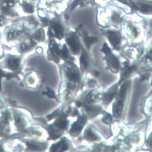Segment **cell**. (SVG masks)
<instances>
[{
    "label": "cell",
    "instance_id": "cell-8",
    "mask_svg": "<svg viewBox=\"0 0 152 152\" xmlns=\"http://www.w3.org/2000/svg\"><path fill=\"white\" fill-rule=\"evenodd\" d=\"M20 59L15 57L11 56L7 60V65L10 69L16 70L18 69L20 64Z\"/></svg>",
    "mask_w": 152,
    "mask_h": 152
},
{
    "label": "cell",
    "instance_id": "cell-7",
    "mask_svg": "<svg viewBox=\"0 0 152 152\" xmlns=\"http://www.w3.org/2000/svg\"><path fill=\"white\" fill-rule=\"evenodd\" d=\"M69 146L67 141L66 139H63L61 141L58 142L57 144H55L51 148L52 151H66Z\"/></svg>",
    "mask_w": 152,
    "mask_h": 152
},
{
    "label": "cell",
    "instance_id": "cell-20",
    "mask_svg": "<svg viewBox=\"0 0 152 152\" xmlns=\"http://www.w3.org/2000/svg\"><path fill=\"white\" fill-rule=\"evenodd\" d=\"M147 57L149 59L152 60V50L150 51V52H149V54L147 55Z\"/></svg>",
    "mask_w": 152,
    "mask_h": 152
},
{
    "label": "cell",
    "instance_id": "cell-19",
    "mask_svg": "<svg viewBox=\"0 0 152 152\" xmlns=\"http://www.w3.org/2000/svg\"><path fill=\"white\" fill-rule=\"evenodd\" d=\"M5 22H6L5 19L3 17L0 16V26L3 25L5 23Z\"/></svg>",
    "mask_w": 152,
    "mask_h": 152
},
{
    "label": "cell",
    "instance_id": "cell-15",
    "mask_svg": "<svg viewBox=\"0 0 152 152\" xmlns=\"http://www.w3.org/2000/svg\"><path fill=\"white\" fill-rule=\"evenodd\" d=\"M24 7L25 10L27 12L29 13H32L34 11L33 7L28 3H25L24 4Z\"/></svg>",
    "mask_w": 152,
    "mask_h": 152
},
{
    "label": "cell",
    "instance_id": "cell-5",
    "mask_svg": "<svg viewBox=\"0 0 152 152\" xmlns=\"http://www.w3.org/2000/svg\"><path fill=\"white\" fill-rule=\"evenodd\" d=\"M117 89H118L117 85H115L110 88L108 91L103 94L102 100L104 103L106 104H108L111 103L116 93Z\"/></svg>",
    "mask_w": 152,
    "mask_h": 152
},
{
    "label": "cell",
    "instance_id": "cell-13",
    "mask_svg": "<svg viewBox=\"0 0 152 152\" xmlns=\"http://www.w3.org/2000/svg\"><path fill=\"white\" fill-rule=\"evenodd\" d=\"M112 116L108 113H106L104 115V117L102 119V121L106 124H109L112 121Z\"/></svg>",
    "mask_w": 152,
    "mask_h": 152
},
{
    "label": "cell",
    "instance_id": "cell-12",
    "mask_svg": "<svg viewBox=\"0 0 152 152\" xmlns=\"http://www.w3.org/2000/svg\"><path fill=\"white\" fill-rule=\"evenodd\" d=\"M134 69V67H129V66H126L125 69H123L122 72V75H121V79H123L127 77L129 74L133 72Z\"/></svg>",
    "mask_w": 152,
    "mask_h": 152
},
{
    "label": "cell",
    "instance_id": "cell-17",
    "mask_svg": "<svg viewBox=\"0 0 152 152\" xmlns=\"http://www.w3.org/2000/svg\"><path fill=\"white\" fill-rule=\"evenodd\" d=\"M43 93L44 95H47L48 97H49L56 98L54 92L53 91L50 89H49V90H48V91H46V92H44Z\"/></svg>",
    "mask_w": 152,
    "mask_h": 152
},
{
    "label": "cell",
    "instance_id": "cell-3",
    "mask_svg": "<svg viewBox=\"0 0 152 152\" xmlns=\"http://www.w3.org/2000/svg\"><path fill=\"white\" fill-rule=\"evenodd\" d=\"M125 100L119 97L118 99L115 101L113 106V113L115 117H121L124 108V101Z\"/></svg>",
    "mask_w": 152,
    "mask_h": 152
},
{
    "label": "cell",
    "instance_id": "cell-11",
    "mask_svg": "<svg viewBox=\"0 0 152 152\" xmlns=\"http://www.w3.org/2000/svg\"><path fill=\"white\" fill-rule=\"evenodd\" d=\"M68 44L72 52H73L74 54H77L79 52V49H80V47L77 42L73 39H69L68 40Z\"/></svg>",
    "mask_w": 152,
    "mask_h": 152
},
{
    "label": "cell",
    "instance_id": "cell-14",
    "mask_svg": "<svg viewBox=\"0 0 152 152\" xmlns=\"http://www.w3.org/2000/svg\"><path fill=\"white\" fill-rule=\"evenodd\" d=\"M86 43L87 44V46L89 47L91 44L94 42H95V41H96V39L95 38H90L86 37Z\"/></svg>",
    "mask_w": 152,
    "mask_h": 152
},
{
    "label": "cell",
    "instance_id": "cell-22",
    "mask_svg": "<svg viewBox=\"0 0 152 152\" xmlns=\"http://www.w3.org/2000/svg\"><path fill=\"white\" fill-rule=\"evenodd\" d=\"M76 104H77V106H78V107H80L82 104V103H81V102H80V101H79V102H77Z\"/></svg>",
    "mask_w": 152,
    "mask_h": 152
},
{
    "label": "cell",
    "instance_id": "cell-2",
    "mask_svg": "<svg viewBox=\"0 0 152 152\" xmlns=\"http://www.w3.org/2000/svg\"><path fill=\"white\" fill-rule=\"evenodd\" d=\"M107 55V63L108 64V67L109 69L112 71L113 72H117L119 69V62L118 59L112 55L111 52L106 54Z\"/></svg>",
    "mask_w": 152,
    "mask_h": 152
},
{
    "label": "cell",
    "instance_id": "cell-18",
    "mask_svg": "<svg viewBox=\"0 0 152 152\" xmlns=\"http://www.w3.org/2000/svg\"><path fill=\"white\" fill-rule=\"evenodd\" d=\"M148 145H149L150 147H152V134L150 135V137L148 139L147 141Z\"/></svg>",
    "mask_w": 152,
    "mask_h": 152
},
{
    "label": "cell",
    "instance_id": "cell-10",
    "mask_svg": "<svg viewBox=\"0 0 152 152\" xmlns=\"http://www.w3.org/2000/svg\"><path fill=\"white\" fill-rule=\"evenodd\" d=\"M80 64L81 68L82 69L86 70L87 69L88 66V60L86 53L85 52H83V54L81 56Z\"/></svg>",
    "mask_w": 152,
    "mask_h": 152
},
{
    "label": "cell",
    "instance_id": "cell-9",
    "mask_svg": "<svg viewBox=\"0 0 152 152\" xmlns=\"http://www.w3.org/2000/svg\"><path fill=\"white\" fill-rule=\"evenodd\" d=\"M86 138L90 141H94L99 139V136L94 130L89 128L85 133Z\"/></svg>",
    "mask_w": 152,
    "mask_h": 152
},
{
    "label": "cell",
    "instance_id": "cell-6",
    "mask_svg": "<svg viewBox=\"0 0 152 152\" xmlns=\"http://www.w3.org/2000/svg\"><path fill=\"white\" fill-rule=\"evenodd\" d=\"M108 39L112 45L116 49L119 48L120 44V36L118 33L116 32L110 31L108 33Z\"/></svg>",
    "mask_w": 152,
    "mask_h": 152
},
{
    "label": "cell",
    "instance_id": "cell-21",
    "mask_svg": "<svg viewBox=\"0 0 152 152\" xmlns=\"http://www.w3.org/2000/svg\"><path fill=\"white\" fill-rule=\"evenodd\" d=\"M94 75L96 77H98L99 75V72L98 71H95V72H94Z\"/></svg>",
    "mask_w": 152,
    "mask_h": 152
},
{
    "label": "cell",
    "instance_id": "cell-16",
    "mask_svg": "<svg viewBox=\"0 0 152 152\" xmlns=\"http://www.w3.org/2000/svg\"><path fill=\"white\" fill-rule=\"evenodd\" d=\"M6 76V77H7L8 78H10V77H14L15 76H16L15 75H14V74H5L4 72H2L0 70V89H1V77H2L3 76Z\"/></svg>",
    "mask_w": 152,
    "mask_h": 152
},
{
    "label": "cell",
    "instance_id": "cell-1",
    "mask_svg": "<svg viewBox=\"0 0 152 152\" xmlns=\"http://www.w3.org/2000/svg\"><path fill=\"white\" fill-rule=\"evenodd\" d=\"M85 117H80L77 121L74 123L71 130V134L72 136H76L81 132L86 123Z\"/></svg>",
    "mask_w": 152,
    "mask_h": 152
},
{
    "label": "cell",
    "instance_id": "cell-4",
    "mask_svg": "<svg viewBox=\"0 0 152 152\" xmlns=\"http://www.w3.org/2000/svg\"><path fill=\"white\" fill-rule=\"evenodd\" d=\"M135 4L136 6V9L139 10L144 13H152V2L139 1L137 2V4Z\"/></svg>",
    "mask_w": 152,
    "mask_h": 152
}]
</instances>
